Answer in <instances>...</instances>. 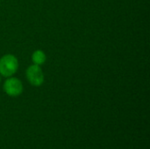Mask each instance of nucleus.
Listing matches in <instances>:
<instances>
[{
	"label": "nucleus",
	"mask_w": 150,
	"mask_h": 149,
	"mask_svg": "<svg viewBox=\"0 0 150 149\" xmlns=\"http://www.w3.org/2000/svg\"><path fill=\"white\" fill-rule=\"evenodd\" d=\"M18 68V61L13 54H5L0 59V74L4 77H11Z\"/></svg>",
	"instance_id": "obj_1"
},
{
	"label": "nucleus",
	"mask_w": 150,
	"mask_h": 149,
	"mask_svg": "<svg viewBox=\"0 0 150 149\" xmlns=\"http://www.w3.org/2000/svg\"><path fill=\"white\" fill-rule=\"evenodd\" d=\"M26 78L28 82L35 87L40 86L44 83V74L41 68L38 65H31L26 69Z\"/></svg>",
	"instance_id": "obj_2"
},
{
	"label": "nucleus",
	"mask_w": 150,
	"mask_h": 149,
	"mask_svg": "<svg viewBox=\"0 0 150 149\" xmlns=\"http://www.w3.org/2000/svg\"><path fill=\"white\" fill-rule=\"evenodd\" d=\"M4 90L11 97L19 96L23 92L22 83L16 77H9L4 83Z\"/></svg>",
	"instance_id": "obj_3"
},
{
	"label": "nucleus",
	"mask_w": 150,
	"mask_h": 149,
	"mask_svg": "<svg viewBox=\"0 0 150 149\" xmlns=\"http://www.w3.org/2000/svg\"><path fill=\"white\" fill-rule=\"evenodd\" d=\"M46 54L43 51L41 50H36L32 54V61L35 65L40 66L46 61Z\"/></svg>",
	"instance_id": "obj_4"
},
{
	"label": "nucleus",
	"mask_w": 150,
	"mask_h": 149,
	"mask_svg": "<svg viewBox=\"0 0 150 149\" xmlns=\"http://www.w3.org/2000/svg\"><path fill=\"white\" fill-rule=\"evenodd\" d=\"M0 83H1V76H0Z\"/></svg>",
	"instance_id": "obj_5"
}]
</instances>
